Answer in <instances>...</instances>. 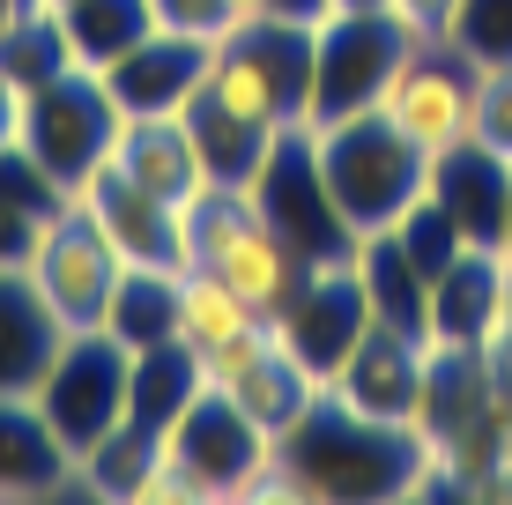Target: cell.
Returning a JSON list of instances; mask_svg holds the SVG:
<instances>
[{"label": "cell", "instance_id": "21", "mask_svg": "<svg viewBox=\"0 0 512 505\" xmlns=\"http://www.w3.org/2000/svg\"><path fill=\"white\" fill-rule=\"evenodd\" d=\"M15 8H23V0H0V23H8V15H15Z\"/></svg>", "mask_w": 512, "mask_h": 505}, {"label": "cell", "instance_id": "20", "mask_svg": "<svg viewBox=\"0 0 512 505\" xmlns=\"http://www.w3.org/2000/svg\"><path fill=\"white\" fill-rule=\"evenodd\" d=\"M23 112H30V90L15 75H0V156L23 149Z\"/></svg>", "mask_w": 512, "mask_h": 505}, {"label": "cell", "instance_id": "14", "mask_svg": "<svg viewBox=\"0 0 512 505\" xmlns=\"http://www.w3.org/2000/svg\"><path fill=\"white\" fill-rule=\"evenodd\" d=\"M104 335H119L127 350H156V342H179V275L171 268H141L119 260L112 298H104Z\"/></svg>", "mask_w": 512, "mask_h": 505}, {"label": "cell", "instance_id": "5", "mask_svg": "<svg viewBox=\"0 0 512 505\" xmlns=\"http://www.w3.org/2000/svg\"><path fill=\"white\" fill-rule=\"evenodd\" d=\"M409 45L423 38L401 30L379 0H334L327 15H312V127L372 112Z\"/></svg>", "mask_w": 512, "mask_h": 505}, {"label": "cell", "instance_id": "1", "mask_svg": "<svg viewBox=\"0 0 512 505\" xmlns=\"http://www.w3.org/2000/svg\"><path fill=\"white\" fill-rule=\"evenodd\" d=\"M312 149H320L327 201L342 208V223H349L357 238L394 231V223L438 186V164H423V156L401 142L379 112H349V119L312 127Z\"/></svg>", "mask_w": 512, "mask_h": 505}, {"label": "cell", "instance_id": "15", "mask_svg": "<svg viewBox=\"0 0 512 505\" xmlns=\"http://www.w3.org/2000/svg\"><path fill=\"white\" fill-rule=\"evenodd\" d=\"M253 320H260V312L245 305L216 268H186L179 275V342H186V350L208 357V350H223V342H238Z\"/></svg>", "mask_w": 512, "mask_h": 505}, {"label": "cell", "instance_id": "16", "mask_svg": "<svg viewBox=\"0 0 512 505\" xmlns=\"http://www.w3.org/2000/svg\"><path fill=\"white\" fill-rule=\"evenodd\" d=\"M149 30H156L149 0H67V45H75L82 67H112Z\"/></svg>", "mask_w": 512, "mask_h": 505}, {"label": "cell", "instance_id": "12", "mask_svg": "<svg viewBox=\"0 0 512 505\" xmlns=\"http://www.w3.org/2000/svg\"><path fill=\"white\" fill-rule=\"evenodd\" d=\"M75 483V454L30 394H0V498H45Z\"/></svg>", "mask_w": 512, "mask_h": 505}, {"label": "cell", "instance_id": "7", "mask_svg": "<svg viewBox=\"0 0 512 505\" xmlns=\"http://www.w3.org/2000/svg\"><path fill=\"white\" fill-rule=\"evenodd\" d=\"M119 127H127V112L112 104V90H104L97 67H60L52 82H38L30 90V112H23V149L30 164L45 171L60 194H75L82 179L112 156Z\"/></svg>", "mask_w": 512, "mask_h": 505}, {"label": "cell", "instance_id": "3", "mask_svg": "<svg viewBox=\"0 0 512 505\" xmlns=\"http://www.w3.org/2000/svg\"><path fill=\"white\" fill-rule=\"evenodd\" d=\"M156 461H171L193 483V498H253V483L282 461V439L223 387H201L156 431Z\"/></svg>", "mask_w": 512, "mask_h": 505}, {"label": "cell", "instance_id": "8", "mask_svg": "<svg viewBox=\"0 0 512 505\" xmlns=\"http://www.w3.org/2000/svg\"><path fill=\"white\" fill-rule=\"evenodd\" d=\"M23 275L38 283V298L52 305V320L75 335V327L104 320V298H112V275H119V246L97 231L90 208L67 194L38 223V238H30V253H23Z\"/></svg>", "mask_w": 512, "mask_h": 505}, {"label": "cell", "instance_id": "4", "mask_svg": "<svg viewBox=\"0 0 512 505\" xmlns=\"http://www.w3.org/2000/svg\"><path fill=\"white\" fill-rule=\"evenodd\" d=\"M30 402L45 409V424L60 431V446L82 461L97 439H112V431L127 424V402H134V350H127L119 335H104V327H75V335H60V350L45 357Z\"/></svg>", "mask_w": 512, "mask_h": 505}, {"label": "cell", "instance_id": "9", "mask_svg": "<svg viewBox=\"0 0 512 505\" xmlns=\"http://www.w3.org/2000/svg\"><path fill=\"white\" fill-rule=\"evenodd\" d=\"M75 201L97 216V231L119 246V260H141V268H171V275L201 268V260H193L186 208L156 201L141 179H127V171H119V156H104V164L90 171V179L75 186Z\"/></svg>", "mask_w": 512, "mask_h": 505}, {"label": "cell", "instance_id": "18", "mask_svg": "<svg viewBox=\"0 0 512 505\" xmlns=\"http://www.w3.org/2000/svg\"><path fill=\"white\" fill-rule=\"evenodd\" d=\"M475 149L512 164V60H475Z\"/></svg>", "mask_w": 512, "mask_h": 505}, {"label": "cell", "instance_id": "17", "mask_svg": "<svg viewBox=\"0 0 512 505\" xmlns=\"http://www.w3.org/2000/svg\"><path fill=\"white\" fill-rule=\"evenodd\" d=\"M438 38L468 60H512V0H446Z\"/></svg>", "mask_w": 512, "mask_h": 505}, {"label": "cell", "instance_id": "6", "mask_svg": "<svg viewBox=\"0 0 512 505\" xmlns=\"http://www.w3.org/2000/svg\"><path fill=\"white\" fill-rule=\"evenodd\" d=\"M372 112L423 156V164H446V156L475 149V60L453 52L446 38L409 45L401 67L386 75Z\"/></svg>", "mask_w": 512, "mask_h": 505}, {"label": "cell", "instance_id": "10", "mask_svg": "<svg viewBox=\"0 0 512 505\" xmlns=\"http://www.w3.org/2000/svg\"><path fill=\"white\" fill-rule=\"evenodd\" d=\"M208 60H216V45L179 38V30H149L141 45H127L112 67H97V75H104V90H112V104L127 119H156V112H186V104L201 97Z\"/></svg>", "mask_w": 512, "mask_h": 505}, {"label": "cell", "instance_id": "19", "mask_svg": "<svg viewBox=\"0 0 512 505\" xmlns=\"http://www.w3.org/2000/svg\"><path fill=\"white\" fill-rule=\"evenodd\" d=\"M156 30H179V38H201V45H223L231 38V15L223 0H149Z\"/></svg>", "mask_w": 512, "mask_h": 505}, {"label": "cell", "instance_id": "2", "mask_svg": "<svg viewBox=\"0 0 512 505\" xmlns=\"http://www.w3.org/2000/svg\"><path fill=\"white\" fill-rule=\"evenodd\" d=\"M201 97L260 134L312 127V23H260L223 38Z\"/></svg>", "mask_w": 512, "mask_h": 505}, {"label": "cell", "instance_id": "11", "mask_svg": "<svg viewBox=\"0 0 512 505\" xmlns=\"http://www.w3.org/2000/svg\"><path fill=\"white\" fill-rule=\"evenodd\" d=\"M112 156H119L127 179H141L156 201H171V208H193V201H201V186H208V164H201V142H193L186 112L127 119L119 142H112Z\"/></svg>", "mask_w": 512, "mask_h": 505}, {"label": "cell", "instance_id": "13", "mask_svg": "<svg viewBox=\"0 0 512 505\" xmlns=\"http://www.w3.org/2000/svg\"><path fill=\"white\" fill-rule=\"evenodd\" d=\"M67 327L52 320V305L38 298L23 268H0V394H30L45 372V357L60 350Z\"/></svg>", "mask_w": 512, "mask_h": 505}]
</instances>
